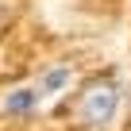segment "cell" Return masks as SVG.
<instances>
[{
	"mask_svg": "<svg viewBox=\"0 0 131 131\" xmlns=\"http://www.w3.org/2000/svg\"><path fill=\"white\" fill-rule=\"evenodd\" d=\"M123 96H127V89H123V77L116 70L96 73L81 85V93L73 100V116L85 131H108L123 112Z\"/></svg>",
	"mask_w": 131,
	"mask_h": 131,
	"instance_id": "6da1fadb",
	"label": "cell"
},
{
	"mask_svg": "<svg viewBox=\"0 0 131 131\" xmlns=\"http://www.w3.org/2000/svg\"><path fill=\"white\" fill-rule=\"evenodd\" d=\"M39 104H42V96H39L35 85H16V89L4 93V104L0 108H4V116H35Z\"/></svg>",
	"mask_w": 131,
	"mask_h": 131,
	"instance_id": "7a4b0ae2",
	"label": "cell"
},
{
	"mask_svg": "<svg viewBox=\"0 0 131 131\" xmlns=\"http://www.w3.org/2000/svg\"><path fill=\"white\" fill-rule=\"evenodd\" d=\"M73 85V70H70V66H46V70L39 73V81H35V89H39V96L46 100V96H58V93H66V89H70Z\"/></svg>",
	"mask_w": 131,
	"mask_h": 131,
	"instance_id": "3957f363",
	"label": "cell"
}]
</instances>
